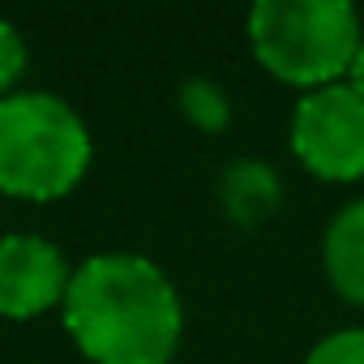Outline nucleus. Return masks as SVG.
Masks as SVG:
<instances>
[{
	"mask_svg": "<svg viewBox=\"0 0 364 364\" xmlns=\"http://www.w3.org/2000/svg\"><path fill=\"white\" fill-rule=\"evenodd\" d=\"M60 313L90 364H171L185 334L176 283L137 253L86 257L69 279Z\"/></svg>",
	"mask_w": 364,
	"mask_h": 364,
	"instance_id": "nucleus-1",
	"label": "nucleus"
},
{
	"mask_svg": "<svg viewBox=\"0 0 364 364\" xmlns=\"http://www.w3.org/2000/svg\"><path fill=\"white\" fill-rule=\"evenodd\" d=\"M95 159L86 120L48 90L0 99V193L26 202L69 198Z\"/></svg>",
	"mask_w": 364,
	"mask_h": 364,
	"instance_id": "nucleus-2",
	"label": "nucleus"
},
{
	"mask_svg": "<svg viewBox=\"0 0 364 364\" xmlns=\"http://www.w3.org/2000/svg\"><path fill=\"white\" fill-rule=\"evenodd\" d=\"M360 43V14L347 0H257L249 9L253 56L304 95L347 77Z\"/></svg>",
	"mask_w": 364,
	"mask_h": 364,
	"instance_id": "nucleus-3",
	"label": "nucleus"
},
{
	"mask_svg": "<svg viewBox=\"0 0 364 364\" xmlns=\"http://www.w3.org/2000/svg\"><path fill=\"white\" fill-rule=\"evenodd\" d=\"M291 150L317 180H347L364 176V99L347 86L309 90L291 112Z\"/></svg>",
	"mask_w": 364,
	"mask_h": 364,
	"instance_id": "nucleus-4",
	"label": "nucleus"
},
{
	"mask_svg": "<svg viewBox=\"0 0 364 364\" xmlns=\"http://www.w3.org/2000/svg\"><path fill=\"white\" fill-rule=\"evenodd\" d=\"M69 279L73 270L52 240L35 232L0 236V317L9 321L43 317L48 309L65 304Z\"/></svg>",
	"mask_w": 364,
	"mask_h": 364,
	"instance_id": "nucleus-5",
	"label": "nucleus"
},
{
	"mask_svg": "<svg viewBox=\"0 0 364 364\" xmlns=\"http://www.w3.org/2000/svg\"><path fill=\"white\" fill-rule=\"evenodd\" d=\"M321 262H326L330 287L343 300L364 309V198L347 202L330 219V228L321 236Z\"/></svg>",
	"mask_w": 364,
	"mask_h": 364,
	"instance_id": "nucleus-6",
	"label": "nucleus"
},
{
	"mask_svg": "<svg viewBox=\"0 0 364 364\" xmlns=\"http://www.w3.org/2000/svg\"><path fill=\"white\" fill-rule=\"evenodd\" d=\"M219 202H223V215L240 228H257L266 223L279 202H283V180L270 163L262 159H236L223 180H219Z\"/></svg>",
	"mask_w": 364,
	"mask_h": 364,
	"instance_id": "nucleus-7",
	"label": "nucleus"
},
{
	"mask_svg": "<svg viewBox=\"0 0 364 364\" xmlns=\"http://www.w3.org/2000/svg\"><path fill=\"white\" fill-rule=\"evenodd\" d=\"M180 112H185L198 129H206V133H219V129L232 124V99L210 77H189L185 86H180Z\"/></svg>",
	"mask_w": 364,
	"mask_h": 364,
	"instance_id": "nucleus-8",
	"label": "nucleus"
},
{
	"mask_svg": "<svg viewBox=\"0 0 364 364\" xmlns=\"http://www.w3.org/2000/svg\"><path fill=\"white\" fill-rule=\"evenodd\" d=\"M304 364H364V326H347L317 338Z\"/></svg>",
	"mask_w": 364,
	"mask_h": 364,
	"instance_id": "nucleus-9",
	"label": "nucleus"
},
{
	"mask_svg": "<svg viewBox=\"0 0 364 364\" xmlns=\"http://www.w3.org/2000/svg\"><path fill=\"white\" fill-rule=\"evenodd\" d=\"M26 60H31L26 39L18 35V26H9L5 18H0V99L14 95L18 77L26 73Z\"/></svg>",
	"mask_w": 364,
	"mask_h": 364,
	"instance_id": "nucleus-10",
	"label": "nucleus"
},
{
	"mask_svg": "<svg viewBox=\"0 0 364 364\" xmlns=\"http://www.w3.org/2000/svg\"><path fill=\"white\" fill-rule=\"evenodd\" d=\"M347 86L364 99V43H360V52H355V60H351V69H347Z\"/></svg>",
	"mask_w": 364,
	"mask_h": 364,
	"instance_id": "nucleus-11",
	"label": "nucleus"
}]
</instances>
